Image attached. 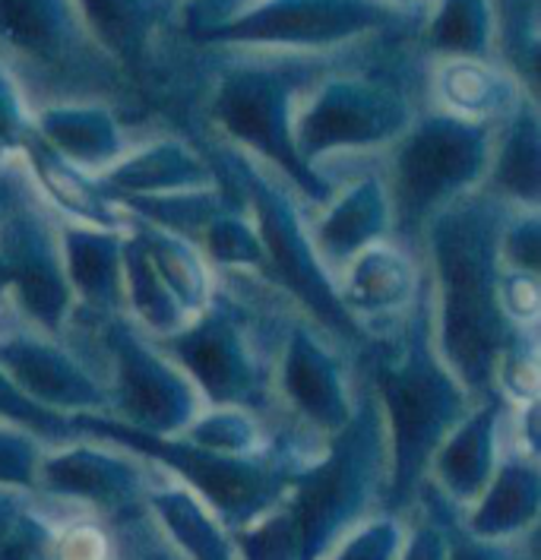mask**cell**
I'll use <instances>...</instances> for the list:
<instances>
[{"label": "cell", "instance_id": "obj_1", "mask_svg": "<svg viewBox=\"0 0 541 560\" xmlns=\"http://www.w3.org/2000/svg\"><path fill=\"white\" fill-rule=\"evenodd\" d=\"M51 560H115V545L105 526L77 520L63 526L51 545Z\"/></svg>", "mask_w": 541, "mask_h": 560}]
</instances>
